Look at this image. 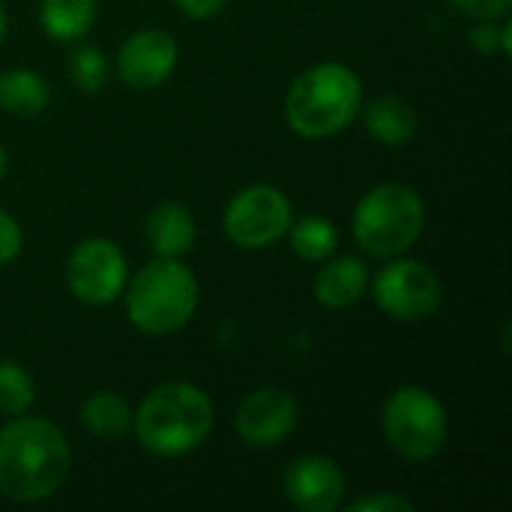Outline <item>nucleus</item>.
Wrapping results in <instances>:
<instances>
[{
  "mask_svg": "<svg viewBox=\"0 0 512 512\" xmlns=\"http://www.w3.org/2000/svg\"><path fill=\"white\" fill-rule=\"evenodd\" d=\"M66 435L42 417L18 414L0 429V495L15 504H39L57 495L69 477Z\"/></svg>",
  "mask_w": 512,
  "mask_h": 512,
  "instance_id": "f257e3e1",
  "label": "nucleus"
},
{
  "mask_svg": "<svg viewBox=\"0 0 512 512\" xmlns=\"http://www.w3.org/2000/svg\"><path fill=\"white\" fill-rule=\"evenodd\" d=\"M213 420V402L201 387L168 381L138 405L132 414V429L147 453L174 459L198 450L213 432Z\"/></svg>",
  "mask_w": 512,
  "mask_h": 512,
  "instance_id": "f03ea898",
  "label": "nucleus"
},
{
  "mask_svg": "<svg viewBox=\"0 0 512 512\" xmlns=\"http://www.w3.org/2000/svg\"><path fill=\"white\" fill-rule=\"evenodd\" d=\"M363 108V81L345 63H318L294 78L285 96L288 126L309 141L333 138Z\"/></svg>",
  "mask_w": 512,
  "mask_h": 512,
  "instance_id": "7ed1b4c3",
  "label": "nucleus"
},
{
  "mask_svg": "<svg viewBox=\"0 0 512 512\" xmlns=\"http://www.w3.org/2000/svg\"><path fill=\"white\" fill-rule=\"evenodd\" d=\"M198 297V279L180 258H156L132 276L126 315L147 336H171L192 321Z\"/></svg>",
  "mask_w": 512,
  "mask_h": 512,
  "instance_id": "20e7f679",
  "label": "nucleus"
},
{
  "mask_svg": "<svg viewBox=\"0 0 512 512\" xmlns=\"http://www.w3.org/2000/svg\"><path fill=\"white\" fill-rule=\"evenodd\" d=\"M426 228V207L417 189L405 183H381L354 207V240L372 258L405 255Z\"/></svg>",
  "mask_w": 512,
  "mask_h": 512,
  "instance_id": "39448f33",
  "label": "nucleus"
},
{
  "mask_svg": "<svg viewBox=\"0 0 512 512\" xmlns=\"http://www.w3.org/2000/svg\"><path fill=\"white\" fill-rule=\"evenodd\" d=\"M381 426L390 450L408 462H429L447 444V408L432 390L417 384L399 387L384 402Z\"/></svg>",
  "mask_w": 512,
  "mask_h": 512,
  "instance_id": "423d86ee",
  "label": "nucleus"
},
{
  "mask_svg": "<svg viewBox=\"0 0 512 512\" xmlns=\"http://www.w3.org/2000/svg\"><path fill=\"white\" fill-rule=\"evenodd\" d=\"M294 222V207L288 195L276 186L255 183L240 189L222 216V228L228 240L240 249H267L279 237L288 234Z\"/></svg>",
  "mask_w": 512,
  "mask_h": 512,
  "instance_id": "0eeeda50",
  "label": "nucleus"
},
{
  "mask_svg": "<svg viewBox=\"0 0 512 512\" xmlns=\"http://www.w3.org/2000/svg\"><path fill=\"white\" fill-rule=\"evenodd\" d=\"M372 297L396 321H426L444 306V285L429 264L399 255L375 276Z\"/></svg>",
  "mask_w": 512,
  "mask_h": 512,
  "instance_id": "6e6552de",
  "label": "nucleus"
},
{
  "mask_svg": "<svg viewBox=\"0 0 512 512\" xmlns=\"http://www.w3.org/2000/svg\"><path fill=\"white\" fill-rule=\"evenodd\" d=\"M129 267L123 249L108 237L81 240L66 261V285L75 300L87 306H108L123 297Z\"/></svg>",
  "mask_w": 512,
  "mask_h": 512,
  "instance_id": "1a4fd4ad",
  "label": "nucleus"
},
{
  "mask_svg": "<svg viewBox=\"0 0 512 512\" xmlns=\"http://www.w3.org/2000/svg\"><path fill=\"white\" fill-rule=\"evenodd\" d=\"M297 423L300 405L282 387H261L249 393L234 414V429L249 447H279L291 438Z\"/></svg>",
  "mask_w": 512,
  "mask_h": 512,
  "instance_id": "9d476101",
  "label": "nucleus"
},
{
  "mask_svg": "<svg viewBox=\"0 0 512 512\" xmlns=\"http://www.w3.org/2000/svg\"><path fill=\"white\" fill-rule=\"evenodd\" d=\"M348 480L330 456H300L285 468V495L303 512H333L345 504Z\"/></svg>",
  "mask_w": 512,
  "mask_h": 512,
  "instance_id": "9b49d317",
  "label": "nucleus"
},
{
  "mask_svg": "<svg viewBox=\"0 0 512 512\" xmlns=\"http://www.w3.org/2000/svg\"><path fill=\"white\" fill-rule=\"evenodd\" d=\"M177 57H180V48L168 30H159V27L138 30L120 45L117 72L129 87L150 90L171 78V72L177 69Z\"/></svg>",
  "mask_w": 512,
  "mask_h": 512,
  "instance_id": "f8f14e48",
  "label": "nucleus"
},
{
  "mask_svg": "<svg viewBox=\"0 0 512 512\" xmlns=\"http://www.w3.org/2000/svg\"><path fill=\"white\" fill-rule=\"evenodd\" d=\"M147 240L159 258H183L198 240L195 216L180 201H162L147 216Z\"/></svg>",
  "mask_w": 512,
  "mask_h": 512,
  "instance_id": "ddd939ff",
  "label": "nucleus"
},
{
  "mask_svg": "<svg viewBox=\"0 0 512 512\" xmlns=\"http://www.w3.org/2000/svg\"><path fill=\"white\" fill-rule=\"evenodd\" d=\"M369 288V270L354 255H339L321 267L315 276V300L327 309H348L363 300Z\"/></svg>",
  "mask_w": 512,
  "mask_h": 512,
  "instance_id": "4468645a",
  "label": "nucleus"
},
{
  "mask_svg": "<svg viewBox=\"0 0 512 512\" xmlns=\"http://www.w3.org/2000/svg\"><path fill=\"white\" fill-rule=\"evenodd\" d=\"M417 111L402 99V96H378L375 102H369L366 108V129L375 141L387 144V147H402L417 135Z\"/></svg>",
  "mask_w": 512,
  "mask_h": 512,
  "instance_id": "2eb2a0df",
  "label": "nucleus"
},
{
  "mask_svg": "<svg viewBox=\"0 0 512 512\" xmlns=\"http://www.w3.org/2000/svg\"><path fill=\"white\" fill-rule=\"evenodd\" d=\"M132 408L123 396L111 393V390H99L90 393L81 402V423L84 429L99 438V441H117L132 429Z\"/></svg>",
  "mask_w": 512,
  "mask_h": 512,
  "instance_id": "dca6fc26",
  "label": "nucleus"
},
{
  "mask_svg": "<svg viewBox=\"0 0 512 512\" xmlns=\"http://www.w3.org/2000/svg\"><path fill=\"white\" fill-rule=\"evenodd\" d=\"M51 102V87L39 72L9 69L0 75V108L18 117H36Z\"/></svg>",
  "mask_w": 512,
  "mask_h": 512,
  "instance_id": "f3484780",
  "label": "nucleus"
},
{
  "mask_svg": "<svg viewBox=\"0 0 512 512\" xmlns=\"http://www.w3.org/2000/svg\"><path fill=\"white\" fill-rule=\"evenodd\" d=\"M96 21V0H42L39 24L57 42L81 39Z\"/></svg>",
  "mask_w": 512,
  "mask_h": 512,
  "instance_id": "a211bd4d",
  "label": "nucleus"
},
{
  "mask_svg": "<svg viewBox=\"0 0 512 512\" xmlns=\"http://www.w3.org/2000/svg\"><path fill=\"white\" fill-rule=\"evenodd\" d=\"M291 249L303 261H327L339 249V228L327 216H303L291 222Z\"/></svg>",
  "mask_w": 512,
  "mask_h": 512,
  "instance_id": "6ab92c4d",
  "label": "nucleus"
},
{
  "mask_svg": "<svg viewBox=\"0 0 512 512\" xmlns=\"http://www.w3.org/2000/svg\"><path fill=\"white\" fill-rule=\"evenodd\" d=\"M33 399H36V387L30 372L21 363L0 360V414L3 417L27 414Z\"/></svg>",
  "mask_w": 512,
  "mask_h": 512,
  "instance_id": "aec40b11",
  "label": "nucleus"
},
{
  "mask_svg": "<svg viewBox=\"0 0 512 512\" xmlns=\"http://www.w3.org/2000/svg\"><path fill=\"white\" fill-rule=\"evenodd\" d=\"M69 75H72V84L84 93H96L105 87V78H108V63H105V54L93 45H81L72 51L69 57Z\"/></svg>",
  "mask_w": 512,
  "mask_h": 512,
  "instance_id": "412c9836",
  "label": "nucleus"
},
{
  "mask_svg": "<svg viewBox=\"0 0 512 512\" xmlns=\"http://www.w3.org/2000/svg\"><path fill=\"white\" fill-rule=\"evenodd\" d=\"M471 45L483 54V57H507L512 51V24L504 18V24L495 21H477L468 33Z\"/></svg>",
  "mask_w": 512,
  "mask_h": 512,
  "instance_id": "4be33fe9",
  "label": "nucleus"
},
{
  "mask_svg": "<svg viewBox=\"0 0 512 512\" xmlns=\"http://www.w3.org/2000/svg\"><path fill=\"white\" fill-rule=\"evenodd\" d=\"M345 507L351 512H414V504L408 498L393 495V492H372V495L354 498Z\"/></svg>",
  "mask_w": 512,
  "mask_h": 512,
  "instance_id": "5701e85b",
  "label": "nucleus"
},
{
  "mask_svg": "<svg viewBox=\"0 0 512 512\" xmlns=\"http://www.w3.org/2000/svg\"><path fill=\"white\" fill-rule=\"evenodd\" d=\"M453 6L474 21H501L510 15L512 0H453Z\"/></svg>",
  "mask_w": 512,
  "mask_h": 512,
  "instance_id": "b1692460",
  "label": "nucleus"
},
{
  "mask_svg": "<svg viewBox=\"0 0 512 512\" xmlns=\"http://www.w3.org/2000/svg\"><path fill=\"white\" fill-rule=\"evenodd\" d=\"M21 243H24V237H21V228H18L15 216L0 210V267L12 264L18 258Z\"/></svg>",
  "mask_w": 512,
  "mask_h": 512,
  "instance_id": "393cba45",
  "label": "nucleus"
},
{
  "mask_svg": "<svg viewBox=\"0 0 512 512\" xmlns=\"http://www.w3.org/2000/svg\"><path fill=\"white\" fill-rule=\"evenodd\" d=\"M228 0H177V6L189 15V18H213L216 12L225 9Z\"/></svg>",
  "mask_w": 512,
  "mask_h": 512,
  "instance_id": "a878e982",
  "label": "nucleus"
},
{
  "mask_svg": "<svg viewBox=\"0 0 512 512\" xmlns=\"http://www.w3.org/2000/svg\"><path fill=\"white\" fill-rule=\"evenodd\" d=\"M3 33H6V12H3V6H0V42H3Z\"/></svg>",
  "mask_w": 512,
  "mask_h": 512,
  "instance_id": "bb28decb",
  "label": "nucleus"
},
{
  "mask_svg": "<svg viewBox=\"0 0 512 512\" xmlns=\"http://www.w3.org/2000/svg\"><path fill=\"white\" fill-rule=\"evenodd\" d=\"M3 171H6V150H3V144H0V180H3Z\"/></svg>",
  "mask_w": 512,
  "mask_h": 512,
  "instance_id": "cd10ccee",
  "label": "nucleus"
}]
</instances>
